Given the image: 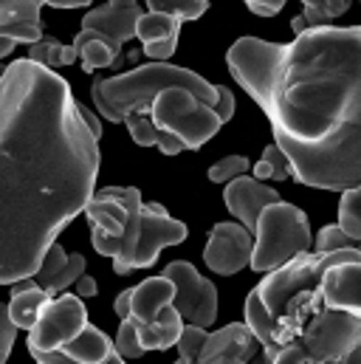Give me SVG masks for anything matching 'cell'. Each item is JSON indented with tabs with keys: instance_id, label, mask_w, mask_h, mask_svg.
<instances>
[{
	"instance_id": "f1b7e54d",
	"label": "cell",
	"mask_w": 361,
	"mask_h": 364,
	"mask_svg": "<svg viewBox=\"0 0 361 364\" xmlns=\"http://www.w3.org/2000/svg\"><path fill=\"white\" fill-rule=\"evenodd\" d=\"M206 339H209L206 328L186 322V325H183V331H180V339H178V359L180 362L183 364L198 362V359H200V350H203V345H206Z\"/></svg>"
},
{
	"instance_id": "6da1fadb",
	"label": "cell",
	"mask_w": 361,
	"mask_h": 364,
	"mask_svg": "<svg viewBox=\"0 0 361 364\" xmlns=\"http://www.w3.org/2000/svg\"><path fill=\"white\" fill-rule=\"evenodd\" d=\"M99 161L71 85L54 68L14 60L0 77V285L34 277L85 212Z\"/></svg>"
},
{
	"instance_id": "836d02e7",
	"label": "cell",
	"mask_w": 361,
	"mask_h": 364,
	"mask_svg": "<svg viewBox=\"0 0 361 364\" xmlns=\"http://www.w3.org/2000/svg\"><path fill=\"white\" fill-rule=\"evenodd\" d=\"M257 17H274V14H279L282 11V6H285V0H243Z\"/></svg>"
},
{
	"instance_id": "5b68a950",
	"label": "cell",
	"mask_w": 361,
	"mask_h": 364,
	"mask_svg": "<svg viewBox=\"0 0 361 364\" xmlns=\"http://www.w3.org/2000/svg\"><path fill=\"white\" fill-rule=\"evenodd\" d=\"M186 235H189L186 226L180 220H173L158 200L141 203L139 198L130 209V220L122 235L119 255L113 257V272L124 277L136 269H150L167 246L183 243Z\"/></svg>"
},
{
	"instance_id": "7a4b0ae2",
	"label": "cell",
	"mask_w": 361,
	"mask_h": 364,
	"mask_svg": "<svg viewBox=\"0 0 361 364\" xmlns=\"http://www.w3.org/2000/svg\"><path fill=\"white\" fill-rule=\"evenodd\" d=\"M226 65L266 110L296 181L361 186V26L308 28L293 43L240 37Z\"/></svg>"
},
{
	"instance_id": "e575fe53",
	"label": "cell",
	"mask_w": 361,
	"mask_h": 364,
	"mask_svg": "<svg viewBox=\"0 0 361 364\" xmlns=\"http://www.w3.org/2000/svg\"><path fill=\"white\" fill-rule=\"evenodd\" d=\"M164 156H178L180 150H186L183 147V141H180L176 133H170V130H158V144H156Z\"/></svg>"
},
{
	"instance_id": "1f68e13d",
	"label": "cell",
	"mask_w": 361,
	"mask_h": 364,
	"mask_svg": "<svg viewBox=\"0 0 361 364\" xmlns=\"http://www.w3.org/2000/svg\"><path fill=\"white\" fill-rule=\"evenodd\" d=\"M339 249H359L361 252V240L345 235V232L339 229V223H330V226H325V229L319 232V237H316V252H339Z\"/></svg>"
},
{
	"instance_id": "603a6c76",
	"label": "cell",
	"mask_w": 361,
	"mask_h": 364,
	"mask_svg": "<svg viewBox=\"0 0 361 364\" xmlns=\"http://www.w3.org/2000/svg\"><path fill=\"white\" fill-rule=\"evenodd\" d=\"M80 57V51L74 48V43L71 46H65V43H60L57 37H48V34H43L37 43H31V48H28V60H34V63H40V65H45V68H65V65H71L74 60Z\"/></svg>"
},
{
	"instance_id": "8d00e7d4",
	"label": "cell",
	"mask_w": 361,
	"mask_h": 364,
	"mask_svg": "<svg viewBox=\"0 0 361 364\" xmlns=\"http://www.w3.org/2000/svg\"><path fill=\"white\" fill-rule=\"evenodd\" d=\"M77 294H80L82 299H90V296H96V279H93L90 274H82V277L77 279Z\"/></svg>"
},
{
	"instance_id": "8fae6325",
	"label": "cell",
	"mask_w": 361,
	"mask_h": 364,
	"mask_svg": "<svg viewBox=\"0 0 361 364\" xmlns=\"http://www.w3.org/2000/svg\"><path fill=\"white\" fill-rule=\"evenodd\" d=\"M252 252L254 232H249L243 223H215L203 249V263L215 274L232 277L252 263Z\"/></svg>"
},
{
	"instance_id": "f35d334b",
	"label": "cell",
	"mask_w": 361,
	"mask_h": 364,
	"mask_svg": "<svg viewBox=\"0 0 361 364\" xmlns=\"http://www.w3.org/2000/svg\"><path fill=\"white\" fill-rule=\"evenodd\" d=\"M80 113H82L85 124L90 127V133H93V136L99 139V136H102V122H99V116H93V113H90V110L85 107V105H80Z\"/></svg>"
},
{
	"instance_id": "7402d4cb",
	"label": "cell",
	"mask_w": 361,
	"mask_h": 364,
	"mask_svg": "<svg viewBox=\"0 0 361 364\" xmlns=\"http://www.w3.org/2000/svg\"><path fill=\"white\" fill-rule=\"evenodd\" d=\"M136 328H139V339H141L144 350H170V348L178 345L180 331H183V319H180L178 308L170 302V305L161 308V314L156 319L136 322Z\"/></svg>"
},
{
	"instance_id": "cb8c5ba5",
	"label": "cell",
	"mask_w": 361,
	"mask_h": 364,
	"mask_svg": "<svg viewBox=\"0 0 361 364\" xmlns=\"http://www.w3.org/2000/svg\"><path fill=\"white\" fill-rule=\"evenodd\" d=\"M291 176H293L291 159L279 150V144H269L263 150V159L254 164V178H260V181H285Z\"/></svg>"
},
{
	"instance_id": "d4e9b609",
	"label": "cell",
	"mask_w": 361,
	"mask_h": 364,
	"mask_svg": "<svg viewBox=\"0 0 361 364\" xmlns=\"http://www.w3.org/2000/svg\"><path fill=\"white\" fill-rule=\"evenodd\" d=\"M350 3L353 0H302V17L308 20V28H325L336 17H342L350 9Z\"/></svg>"
},
{
	"instance_id": "ffe728a7",
	"label": "cell",
	"mask_w": 361,
	"mask_h": 364,
	"mask_svg": "<svg viewBox=\"0 0 361 364\" xmlns=\"http://www.w3.org/2000/svg\"><path fill=\"white\" fill-rule=\"evenodd\" d=\"M176 296V282L161 274V277H150L141 285L130 288V319L136 322H150L161 314L164 305H170Z\"/></svg>"
},
{
	"instance_id": "44dd1931",
	"label": "cell",
	"mask_w": 361,
	"mask_h": 364,
	"mask_svg": "<svg viewBox=\"0 0 361 364\" xmlns=\"http://www.w3.org/2000/svg\"><path fill=\"white\" fill-rule=\"evenodd\" d=\"M74 48L80 51V60H82V68L85 71H99V68H113L119 71L124 57H122V46L113 43L110 37L93 31V28H82L77 37H74Z\"/></svg>"
},
{
	"instance_id": "ac0fdd59",
	"label": "cell",
	"mask_w": 361,
	"mask_h": 364,
	"mask_svg": "<svg viewBox=\"0 0 361 364\" xmlns=\"http://www.w3.org/2000/svg\"><path fill=\"white\" fill-rule=\"evenodd\" d=\"M43 0H0V37L14 43H37L43 37L40 26Z\"/></svg>"
},
{
	"instance_id": "d6a6232c",
	"label": "cell",
	"mask_w": 361,
	"mask_h": 364,
	"mask_svg": "<svg viewBox=\"0 0 361 364\" xmlns=\"http://www.w3.org/2000/svg\"><path fill=\"white\" fill-rule=\"evenodd\" d=\"M17 331H20V328L14 325V319H11V314H9V305H6V302H0V362H6V359H9Z\"/></svg>"
},
{
	"instance_id": "ee69618b",
	"label": "cell",
	"mask_w": 361,
	"mask_h": 364,
	"mask_svg": "<svg viewBox=\"0 0 361 364\" xmlns=\"http://www.w3.org/2000/svg\"><path fill=\"white\" fill-rule=\"evenodd\" d=\"M359 189H361V186H359Z\"/></svg>"
},
{
	"instance_id": "30bf717a",
	"label": "cell",
	"mask_w": 361,
	"mask_h": 364,
	"mask_svg": "<svg viewBox=\"0 0 361 364\" xmlns=\"http://www.w3.org/2000/svg\"><path fill=\"white\" fill-rule=\"evenodd\" d=\"M164 274L176 282L173 305L178 308L180 319L200 325V328H209L217 319V288L206 277H200L198 269L186 260L170 263Z\"/></svg>"
},
{
	"instance_id": "3957f363",
	"label": "cell",
	"mask_w": 361,
	"mask_h": 364,
	"mask_svg": "<svg viewBox=\"0 0 361 364\" xmlns=\"http://www.w3.org/2000/svg\"><path fill=\"white\" fill-rule=\"evenodd\" d=\"M342 252H302L246 296V325L266 362H361V316L328 305L322 291L325 266Z\"/></svg>"
},
{
	"instance_id": "e0dca14e",
	"label": "cell",
	"mask_w": 361,
	"mask_h": 364,
	"mask_svg": "<svg viewBox=\"0 0 361 364\" xmlns=\"http://www.w3.org/2000/svg\"><path fill=\"white\" fill-rule=\"evenodd\" d=\"M82 274H85V257H82V255H68V252L54 240V243L48 246V252H45L40 269L34 272V279H37L51 296H57V294L68 291V285H74Z\"/></svg>"
},
{
	"instance_id": "7c38bea8",
	"label": "cell",
	"mask_w": 361,
	"mask_h": 364,
	"mask_svg": "<svg viewBox=\"0 0 361 364\" xmlns=\"http://www.w3.org/2000/svg\"><path fill=\"white\" fill-rule=\"evenodd\" d=\"M223 200H226L229 212H232L249 232H254V229H257V220H260V212H263L269 203L279 200V192H276L274 186H269V183H263L260 178L237 176V178H232V181L226 183Z\"/></svg>"
},
{
	"instance_id": "ab89813d",
	"label": "cell",
	"mask_w": 361,
	"mask_h": 364,
	"mask_svg": "<svg viewBox=\"0 0 361 364\" xmlns=\"http://www.w3.org/2000/svg\"><path fill=\"white\" fill-rule=\"evenodd\" d=\"M45 6L51 9H82V6H90V0H43Z\"/></svg>"
},
{
	"instance_id": "4dcf8cb0",
	"label": "cell",
	"mask_w": 361,
	"mask_h": 364,
	"mask_svg": "<svg viewBox=\"0 0 361 364\" xmlns=\"http://www.w3.org/2000/svg\"><path fill=\"white\" fill-rule=\"evenodd\" d=\"M249 167H252V161L246 156H226V159H220L217 164L209 167V181L229 183L232 178H237V176H246Z\"/></svg>"
},
{
	"instance_id": "2e32d148",
	"label": "cell",
	"mask_w": 361,
	"mask_h": 364,
	"mask_svg": "<svg viewBox=\"0 0 361 364\" xmlns=\"http://www.w3.org/2000/svg\"><path fill=\"white\" fill-rule=\"evenodd\" d=\"M57 362H82V364H99V362H122V353L116 350L113 339L104 336L99 328L85 325L63 350L48 353L43 364H57Z\"/></svg>"
},
{
	"instance_id": "b9f144b4",
	"label": "cell",
	"mask_w": 361,
	"mask_h": 364,
	"mask_svg": "<svg viewBox=\"0 0 361 364\" xmlns=\"http://www.w3.org/2000/svg\"><path fill=\"white\" fill-rule=\"evenodd\" d=\"M291 28H293V34H302V31H308V20L299 14V17H293L291 20Z\"/></svg>"
},
{
	"instance_id": "d6986e66",
	"label": "cell",
	"mask_w": 361,
	"mask_h": 364,
	"mask_svg": "<svg viewBox=\"0 0 361 364\" xmlns=\"http://www.w3.org/2000/svg\"><path fill=\"white\" fill-rule=\"evenodd\" d=\"M54 296L34 279V277H26V279H17L14 288H11V299H9V314L14 319L17 328L23 331H31L37 325V319L43 316L45 305L51 302Z\"/></svg>"
},
{
	"instance_id": "f546056e",
	"label": "cell",
	"mask_w": 361,
	"mask_h": 364,
	"mask_svg": "<svg viewBox=\"0 0 361 364\" xmlns=\"http://www.w3.org/2000/svg\"><path fill=\"white\" fill-rule=\"evenodd\" d=\"M116 350L122 353V359H139L141 353H147L144 348H141V339H139V328H136V322L127 316V319H122V325H119V333H116Z\"/></svg>"
},
{
	"instance_id": "74e56055",
	"label": "cell",
	"mask_w": 361,
	"mask_h": 364,
	"mask_svg": "<svg viewBox=\"0 0 361 364\" xmlns=\"http://www.w3.org/2000/svg\"><path fill=\"white\" fill-rule=\"evenodd\" d=\"M113 311H116V316H119V319H127V316H130V288H127V291H122V294L116 296Z\"/></svg>"
},
{
	"instance_id": "4316f807",
	"label": "cell",
	"mask_w": 361,
	"mask_h": 364,
	"mask_svg": "<svg viewBox=\"0 0 361 364\" xmlns=\"http://www.w3.org/2000/svg\"><path fill=\"white\" fill-rule=\"evenodd\" d=\"M150 6V11H164V14H173L183 20H198L206 9H209V0H144Z\"/></svg>"
},
{
	"instance_id": "7bdbcfd3",
	"label": "cell",
	"mask_w": 361,
	"mask_h": 364,
	"mask_svg": "<svg viewBox=\"0 0 361 364\" xmlns=\"http://www.w3.org/2000/svg\"><path fill=\"white\" fill-rule=\"evenodd\" d=\"M3 74H6V68H3V65H0V77H3Z\"/></svg>"
},
{
	"instance_id": "ba28073f",
	"label": "cell",
	"mask_w": 361,
	"mask_h": 364,
	"mask_svg": "<svg viewBox=\"0 0 361 364\" xmlns=\"http://www.w3.org/2000/svg\"><path fill=\"white\" fill-rule=\"evenodd\" d=\"M85 325H88L85 299L80 294H65L63 291L45 305L43 316L28 331V353L37 362H45L48 353L63 350Z\"/></svg>"
},
{
	"instance_id": "277c9868",
	"label": "cell",
	"mask_w": 361,
	"mask_h": 364,
	"mask_svg": "<svg viewBox=\"0 0 361 364\" xmlns=\"http://www.w3.org/2000/svg\"><path fill=\"white\" fill-rule=\"evenodd\" d=\"M167 88L195 93L198 99H203L212 107L220 99V85L206 82L203 77H198L189 68L156 63V60L147 65H139L133 71L116 74V77H96L90 99H93V107L99 110V116H104L110 122H124V113H130V110L150 113V102Z\"/></svg>"
},
{
	"instance_id": "5bb4252c",
	"label": "cell",
	"mask_w": 361,
	"mask_h": 364,
	"mask_svg": "<svg viewBox=\"0 0 361 364\" xmlns=\"http://www.w3.org/2000/svg\"><path fill=\"white\" fill-rule=\"evenodd\" d=\"M257 348H260V339L254 336V331H252L246 322H235V325H226V328L209 333V339H206V345H203L198 362H203V364L249 362V359L257 353Z\"/></svg>"
},
{
	"instance_id": "484cf974",
	"label": "cell",
	"mask_w": 361,
	"mask_h": 364,
	"mask_svg": "<svg viewBox=\"0 0 361 364\" xmlns=\"http://www.w3.org/2000/svg\"><path fill=\"white\" fill-rule=\"evenodd\" d=\"M339 229L350 237L361 240V189L350 186L342 192L339 200Z\"/></svg>"
},
{
	"instance_id": "d590c367",
	"label": "cell",
	"mask_w": 361,
	"mask_h": 364,
	"mask_svg": "<svg viewBox=\"0 0 361 364\" xmlns=\"http://www.w3.org/2000/svg\"><path fill=\"white\" fill-rule=\"evenodd\" d=\"M235 107H237V105H235V93L229 91L226 85H220V99H217L215 110H217V116L223 119V124H226V122L235 116Z\"/></svg>"
},
{
	"instance_id": "83f0119b",
	"label": "cell",
	"mask_w": 361,
	"mask_h": 364,
	"mask_svg": "<svg viewBox=\"0 0 361 364\" xmlns=\"http://www.w3.org/2000/svg\"><path fill=\"white\" fill-rule=\"evenodd\" d=\"M124 124H127V130H130V139H133L139 147H156V144H158V127L153 124L150 113L130 110V113H124Z\"/></svg>"
},
{
	"instance_id": "9c48e42d",
	"label": "cell",
	"mask_w": 361,
	"mask_h": 364,
	"mask_svg": "<svg viewBox=\"0 0 361 364\" xmlns=\"http://www.w3.org/2000/svg\"><path fill=\"white\" fill-rule=\"evenodd\" d=\"M141 198V192L136 186H104L102 192H96L85 206L90 226V243L102 257H116L119 246H122V235L127 229L130 220V209L133 203Z\"/></svg>"
},
{
	"instance_id": "9a60e30c",
	"label": "cell",
	"mask_w": 361,
	"mask_h": 364,
	"mask_svg": "<svg viewBox=\"0 0 361 364\" xmlns=\"http://www.w3.org/2000/svg\"><path fill=\"white\" fill-rule=\"evenodd\" d=\"M180 20L164 11H144L139 26H136V37L144 46V54L156 63H167L176 48H178Z\"/></svg>"
},
{
	"instance_id": "4fadbf2b",
	"label": "cell",
	"mask_w": 361,
	"mask_h": 364,
	"mask_svg": "<svg viewBox=\"0 0 361 364\" xmlns=\"http://www.w3.org/2000/svg\"><path fill=\"white\" fill-rule=\"evenodd\" d=\"M141 6L139 0H107L99 9H90L82 17V28H93L104 37H110L113 43L124 46L127 40L136 37V26L141 20Z\"/></svg>"
},
{
	"instance_id": "52a82bcc",
	"label": "cell",
	"mask_w": 361,
	"mask_h": 364,
	"mask_svg": "<svg viewBox=\"0 0 361 364\" xmlns=\"http://www.w3.org/2000/svg\"><path fill=\"white\" fill-rule=\"evenodd\" d=\"M150 119L158 130L176 133L186 150H200L223 127V119L212 105L195 93L167 88L150 102Z\"/></svg>"
},
{
	"instance_id": "60d3db41",
	"label": "cell",
	"mask_w": 361,
	"mask_h": 364,
	"mask_svg": "<svg viewBox=\"0 0 361 364\" xmlns=\"http://www.w3.org/2000/svg\"><path fill=\"white\" fill-rule=\"evenodd\" d=\"M14 46H17L14 40H9V37H0V60H6V57L14 51Z\"/></svg>"
},
{
	"instance_id": "8992f818",
	"label": "cell",
	"mask_w": 361,
	"mask_h": 364,
	"mask_svg": "<svg viewBox=\"0 0 361 364\" xmlns=\"http://www.w3.org/2000/svg\"><path fill=\"white\" fill-rule=\"evenodd\" d=\"M254 252H252V269L254 272H274L293 260L302 252H311L313 235L308 215L285 200H274L260 212L257 229H254Z\"/></svg>"
}]
</instances>
